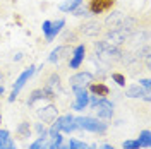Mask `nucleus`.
Instances as JSON below:
<instances>
[{
	"label": "nucleus",
	"mask_w": 151,
	"mask_h": 149,
	"mask_svg": "<svg viewBox=\"0 0 151 149\" xmlns=\"http://www.w3.org/2000/svg\"><path fill=\"white\" fill-rule=\"evenodd\" d=\"M117 0H86V10L89 16H94V17H100L103 14H108L112 12V9L115 7Z\"/></svg>",
	"instance_id": "1"
},
{
	"label": "nucleus",
	"mask_w": 151,
	"mask_h": 149,
	"mask_svg": "<svg viewBox=\"0 0 151 149\" xmlns=\"http://www.w3.org/2000/svg\"><path fill=\"white\" fill-rule=\"evenodd\" d=\"M103 24H101V21H86L83 22L79 28H77V33H79V36H88V38H98L100 34H103Z\"/></svg>",
	"instance_id": "2"
},
{
	"label": "nucleus",
	"mask_w": 151,
	"mask_h": 149,
	"mask_svg": "<svg viewBox=\"0 0 151 149\" xmlns=\"http://www.w3.org/2000/svg\"><path fill=\"white\" fill-rule=\"evenodd\" d=\"M77 129H84L88 132H96V134H103L106 130V123H101L98 118H91V117H79L76 118Z\"/></svg>",
	"instance_id": "3"
},
{
	"label": "nucleus",
	"mask_w": 151,
	"mask_h": 149,
	"mask_svg": "<svg viewBox=\"0 0 151 149\" xmlns=\"http://www.w3.org/2000/svg\"><path fill=\"white\" fill-rule=\"evenodd\" d=\"M64 26H65V21H64V19H58V21H45V22H43V33H45L47 43L53 41V38L62 31Z\"/></svg>",
	"instance_id": "4"
},
{
	"label": "nucleus",
	"mask_w": 151,
	"mask_h": 149,
	"mask_svg": "<svg viewBox=\"0 0 151 149\" xmlns=\"http://www.w3.org/2000/svg\"><path fill=\"white\" fill-rule=\"evenodd\" d=\"M43 87L47 91H50V93H53L55 96L60 93H64V89H62V79H60V75L57 74V72L47 74L45 81H43Z\"/></svg>",
	"instance_id": "5"
},
{
	"label": "nucleus",
	"mask_w": 151,
	"mask_h": 149,
	"mask_svg": "<svg viewBox=\"0 0 151 149\" xmlns=\"http://www.w3.org/2000/svg\"><path fill=\"white\" fill-rule=\"evenodd\" d=\"M35 72H36V69H35V65H31L29 69H26V70H24V72L17 77V81H16V84H14V89H12V93H10V96H9V101L10 103L17 98L19 91H21V89H22V86H24V84L31 79V75L35 74Z\"/></svg>",
	"instance_id": "6"
},
{
	"label": "nucleus",
	"mask_w": 151,
	"mask_h": 149,
	"mask_svg": "<svg viewBox=\"0 0 151 149\" xmlns=\"http://www.w3.org/2000/svg\"><path fill=\"white\" fill-rule=\"evenodd\" d=\"M93 81H94V75L91 74V72H86V70H81V72L74 74L70 79H69V82H70V87H72V89L86 87V86H89Z\"/></svg>",
	"instance_id": "7"
},
{
	"label": "nucleus",
	"mask_w": 151,
	"mask_h": 149,
	"mask_svg": "<svg viewBox=\"0 0 151 149\" xmlns=\"http://www.w3.org/2000/svg\"><path fill=\"white\" fill-rule=\"evenodd\" d=\"M93 106V110L96 112L98 115V118H105V120H108V118H112L113 117V105L110 101H106V100H98V101L91 105Z\"/></svg>",
	"instance_id": "8"
},
{
	"label": "nucleus",
	"mask_w": 151,
	"mask_h": 149,
	"mask_svg": "<svg viewBox=\"0 0 151 149\" xmlns=\"http://www.w3.org/2000/svg\"><path fill=\"white\" fill-rule=\"evenodd\" d=\"M36 115H38V118H40L41 122H45V123H52V122L58 117V108H57V105H53V103H48L47 106L38 108Z\"/></svg>",
	"instance_id": "9"
},
{
	"label": "nucleus",
	"mask_w": 151,
	"mask_h": 149,
	"mask_svg": "<svg viewBox=\"0 0 151 149\" xmlns=\"http://www.w3.org/2000/svg\"><path fill=\"white\" fill-rule=\"evenodd\" d=\"M124 16H125V14L120 12V10L108 12V16L105 17V21L101 22V24H103L105 29H119V28H120V22H122Z\"/></svg>",
	"instance_id": "10"
},
{
	"label": "nucleus",
	"mask_w": 151,
	"mask_h": 149,
	"mask_svg": "<svg viewBox=\"0 0 151 149\" xmlns=\"http://www.w3.org/2000/svg\"><path fill=\"white\" fill-rule=\"evenodd\" d=\"M74 93H76V101L72 105V110H77V112L84 110L89 105V94L86 91V87H77V89H74Z\"/></svg>",
	"instance_id": "11"
},
{
	"label": "nucleus",
	"mask_w": 151,
	"mask_h": 149,
	"mask_svg": "<svg viewBox=\"0 0 151 149\" xmlns=\"http://www.w3.org/2000/svg\"><path fill=\"white\" fill-rule=\"evenodd\" d=\"M86 45H79L72 50V58L69 60V67L70 69H79L81 64L84 62V57H86Z\"/></svg>",
	"instance_id": "12"
},
{
	"label": "nucleus",
	"mask_w": 151,
	"mask_h": 149,
	"mask_svg": "<svg viewBox=\"0 0 151 149\" xmlns=\"http://www.w3.org/2000/svg\"><path fill=\"white\" fill-rule=\"evenodd\" d=\"M72 50L74 48L70 47V45H60V47H57L52 53H50V57H48V60L50 62H60V60H64V58H67V57L72 53Z\"/></svg>",
	"instance_id": "13"
},
{
	"label": "nucleus",
	"mask_w": 151,
	"mask_h": 149,
	"mask_svg": "<svg viewBox=\"0 0 151 149\" xmlns=\"http://www.w3.org/2000/svg\"><path fill=\"white\" fill-rule=\"evenodd\" d=\"M89 91H91L96 98H100V100H103L105 96H108V94H110L108 86H106L105 82H101V81H100V82H94V81H93V82L89 84Z\"/></svg>",
	"instance_id": "14"
},
{
	"label": "nucleus",
	"mask_w": 151,
	"mask_h": 149,
	"mask_svg": "<svg viewBox=\"0 0 151 149\" xmlns=\"http://www.w3.org/2000/svg\"><path fill=\"white\" fill-rule=\"evenodd\" d=\"M77 129V123H76V118L72 115H65V117H60V132H67L70 134L72 130Z\"/></svg>",
	"instance_id": "15"
},
{
	"label": "nucleus",
	"mask_w": 151,
	"mask_h": 149,
	"mask_svg": "<svg viewBox=\"0 0 151 149\" xmlns=\"http://www.w3.org/2000/svg\"><path fill=\"white\" fill-rule=\"evenodd\" d=\"M148 91H144L139 84H131L127 89H125V96L127 98H142Z\"/></svg>",
	"instance_id": "16"
},
{
	"label": "nucleus",
	"mask_w": 151,
	"mask_h": 149,
	"mask_svg": "<svg viewBox=\"0 0 151 149\" xmlns=\"http://www.w3.org/2000/svg\"><path fill=\"white\" fill-rule=\"evenodd\" d=\"M0 149H17L7 130H0Z\"/></svg>",
	"instance_id": "17"
},
{
	"label": "nucleus",
	"mask_w": 151,
	"mask_h": 149,
	"mask_svg": "<svg viewBox=\"0 0 151 149\" xmlns=\"http://www.w3.org/2000/svg\"><path fill=\"white\" fill-rule=\"evenodd\" d=\"M79 33H77V29H72V31H69L65 29L64 31V34H62V41H64V45H70V43H74L79 39Z\"/></svg>",
	"instance_id": "18"
},
{
	"label": "nucleus",
	"mask_w": 151,
	"mask_h": 149,
	"mask_svg": "<svg viewBox=\"0 0 151 149\" xmlns=\"http://www.w3.org/2000/svg\"><path fill=\"white\" fill-rule=\"evenodd\" d=\"M16 132H17V135L21 139L29 137V134H31V123L29 122H21L17 125V129H16Z\"/></svg>",
	"instance_id": "19"
},
{
	"label": "nucleus",
	"mask_w": 151,
	"mask_h": 149,
	"mask_svg": "<svg viewBox=\"0 0 151 149\" xmlns=\"http://www.w3.org/2000/svg\"><path fill=\"white\" fill-rule=\"evenodd\" d=\"M79 4H83V0H67V2H64V4H60L58 9L62 10V12H72Z\"/></svg>",
	"instance_id": "20"
},
{
	"label": "nucleus",
	"mask_w": 151,
	"mask_h": 149,
	"mask_svg": "<svg viewBox=\"0 0 151 149\" xmlns=\"http://www.w3.org/2000/svg\"><path fill=\"white\" fill-rule=\"evenodd\" d=\"M67 146H69V149H96V146H88V144L81 142V140H76V139H70Z\"/></svg>",
	"instance_id": "21"
},
{
	"label": "nucleus",
	"mask_w": 151,
	"mask_h": 149,
	"mask_svg": "<svg viewBox=\"0 0 151 149\" xmlns=\"http://www.w3.org/2000/svg\"><path fill=\"white\" fill-rule=\"evenodd\" d=\"M151 134L150 130H142L141 132V137H139V144H141V148H150L151 146V137H150Z\"/></svg>",
	"instance_id": "22"
},
{
	"label": "nucleus",
	"mask_w": 151,
	"mask_h": 149,
	"mask_svg": "<svg viewBox=\"0 0 151 149\" xmlns=\"http://www.w3.org/2000/svg\"><path fill=\"white\" fill-rule=\"evenodd\" d=\"M70 14H74L76 17H83V16H89V14H88V10H86V7H84V4H79V5H77V7H76V9L72 10V12H70Z\"/></svg>",
	"instance_id": "23"
},
{
	"label": "nucleus",
	"mask_w": 151,
	"mask_h": 149,
	"mask_svg": "<svg viewBox=\"0 0 151 149\" xmlns=\"http://www.w3.org/2000/svg\"><path fill=\"white\" fill-rule=\"evenodd\" d=\"M112 79L119 86H125V74H122V72H112Z\"/></svg>",
	"instance_id": "24"
},
{
	"label": "nucleus",
	"mask_w": 151,
	"mask_h": 149,
	"mask_svg": "<svg viewBox=\"0 0 151 149\" xmlns=\"http://www.w3.org/2000/svg\"><path fill=\"white\" fill-rule=\"evenodd\" d=\"M124 149H139L141 148V144H139V140H125L122 144Z\"/></svg>",
	"instance_id": "25"
},
{
	"label": "nucleus",
	"mask_w": 151,
	"mask_h": 149,
	"mask_svg": "<svg viewBox=\"0 0 151 149\" xmlns=\"http://www.w3.org/2000/svg\"><path fill=\"white\" fill-rule=\"evenodd\" d=\"M36 132H38V135L40 137H47V129H45V125L43 123H36Z\"/></svg>",
	"instance_id": "26"
},
{
	"label": "nucleus",
	"mask_w": 151,
	"mask_h": 149,
	"mask_svg": "<svg viewBox=\"0 0 151 149\" xmlns=\"http://www.w3.org/2000/svg\"><path fill=\"white\" fill-rule=\"evenodd\" d=\"M139 86H141V87H144V89H146V91L150 93V87H151V81H150V79H142L141 82H139Z\"/></svg>",
	"instance_id": "27"
},
{
	"label": "nucleus",
	"mask_w": 151,
	"mask_h": 149,
	"mask_svg": "<svg viewBox=\"0 0 151 149\" xmlns=\"http://www.w3.org/2000/svg\"><path fill=\"white\" fill-rule=\"evenodd\" d=\"M22 58V53H17V55H14V60H21Z\"/></svg>",
	"instance_id": "28"
},
{
	"label": "nucleus",
	"mask_w": 151,
	"mask_h": 149,
	"mask_svg": "<svg viewBox=\"0 0 151 149\" xmlns=\"http://www.w3.org/2000/svg\"><path fill=\"white\" fill-rule=\"evenodd\" d=\"M100 149H112V146H108V144H103V146H101Z\"/></svg>",
	"instance_id": "29"
},
{
	"label": "nucleus",
	"mask_w": 151,
	"mask_h": 149,
	"mask_svg": "<svg viewBox=\"0 0 151 149\" xmlns=\"http://www.w3.org/2000/svg\"><path fill=\"white\" fill-rule=\"evenodd\" d=\"M4 93H5V89H4V86H0V96H2Z\"/></svg>",
	"instance_id": "30"
},
{
	"label": "nucleus",
	"mask_w": 151,
	"mask_h": 149,
	"mask_svg": "<svg viewBox=\"0 0 151 149\" xmlns=\"http://www.w3.org/2000/svg\"><path fill=\"white\" fill-rule=\"evenodd\" d=\"M2 79H4V75H2V74H0V81H2Z\"/></svg>",
	"instance_id": "31"
},
{
	"label": "nucleus",
	"mask_w": 151,
	"mask_h": 149,
	"mask_svg": "<svg viewBox=\"0 0 151 149\" xmlns=\"http://www.w3.org/2000/svg\"><path fill=\"white\" fill-rule=\"evenodd\" d=\"M0 41H2V34H0Z\"/></svg>",
	"instance_id": "32"
},
{
	"label": "nucleus",
	"mask_w": 151,
	"mask_h": 149,
	"mask_svg": "<svg viewBox=\"0 0 151 149\" xmlns=\"http://www.w3.org/2000/svg\"><path fill=\"white\" fill-rule=\"evenodd\" d=\"M0 122H2V118H0Z\"/></svg>",
	"instance_id": "33"
},
{
	"label": "nucleus",
	"mask_w": 151,
	"mask_h": 149,
	"mask_svg": "<svg viewBox=\"0 0 151 149\" xmlns=\"http://www.w3.org/2000/svg\"><path fill=\"white\" fill-rule=\"evenodd\" d=\"M112 149H113V148H112Z\"/></svg>",
	"instance_id": "34"
}]
</instances>
